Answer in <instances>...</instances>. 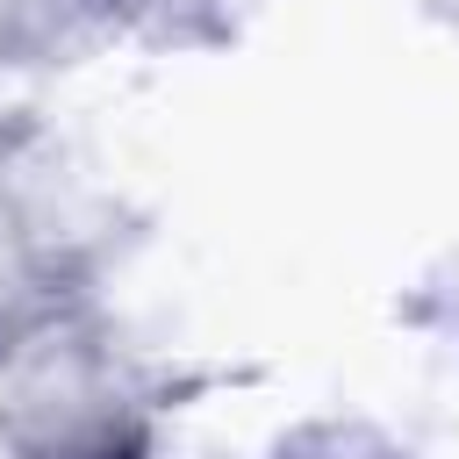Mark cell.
<instances>
[{
    "label": "cell",
    "mask_w": 459,
    "mask_h": 459,
    "mask_svg": "<svg viewBox=\"0 0 459 459\" xmlns=\"http://www.w3.org/2000/svg\"><path fill=\"white\" fill-rule=\"evenodd\" d=\"M14 359L22 366L0 402V437L14 459H158L151 402L122 373L115 344L57 323Z\"/></svg>",
    "instance_id": "obj_1"
},
{
    "label": "cell",
    "mask_w": 459,
    "mask_h": 459,
    "mask_svg": "<svg viewBox=\"0 0 459 459\" xmlns=\"http://www.w3.org/2000/svg\"><path fill=\"white\" fill-rule=\"evenodd\" d=\"M29 129H0V359L36 344L43 330L65 323V301L79 294V258L65 222L36 201L29 165H22Z\"/></svg>",
    "instance_id": "obj_2"
},
{
    "label": "cell",
    "mask_w": 459,
    "mask_h": 459,
    "mask_svg": "<svg viewBox=\"0 0 459 459\" xmlns=\"http://www.w3.org/2000/svg\"><path fill=\"white\" fill-rule=\"evenodd\" d=\"M280 459H409V452H394L366 423H323V430H301L294 445H280Z\"/></svg>",
    "instance_id": "obj_3"
}]
</instances>
